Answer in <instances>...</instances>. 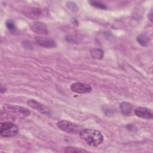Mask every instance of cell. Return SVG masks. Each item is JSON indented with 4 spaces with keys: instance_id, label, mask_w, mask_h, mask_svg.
Returning <instances> with one entry per match:
<instances>
[{
    "instance_id": "obj_12",
    "label": "cell",
    "mask_w": 153,
    "mask_h": 153,
    "mask_svg": "<svg viewBox=\"0 0 153 153\" xmlns=\"http://www.w3.org/2000/svg\"><path fill=\"white\" fill-rule=\"evenodd\" d=\"M138 42L143 46H146L149 42V38L145 35H140L137 37Z\"/></svg>"
},
{
    "instance_id": "obj_9",
    "label": "cell",
    "mask_w": 153,
    "mask_h": 153,
    "mask_svg": "<svg viewBox=\"0 0 153 153\" xmlns=\"http://www.w3.org/2000/svg\"><path fill=\"white\" fill-rule=\"evenodd\" d=\"M35 41L41 46L47 47V48L54 47L56 45V42L53 39L49 38L36 36Z\"/></svg>"
},
{
    "instance_id": "obj_17",
    "label": "cell",
    "mask_w": 153,
    "mask_h": 153,
    "mask_svg": "<svg viewBox=\"0 0 153 153\" xmlns=\"http://www.w3.org/2000/svg\"><path fill=\"white\" fill-rule=\"evenodd\" d=\"M69 3L71 4H69L68 2V3H66V5H68V6H71V8H70V9H71V10H75V11H77L76 9H77V6H76V4H75L74 2H69Z\"/></svg>"
},
{
    "instance_id": "obj_7",
    "label": "cell",
    "mask_w": 153,
    "mask_h": 153,
    "mask_svg": "<svg viewBox=\"0 0 153 153\" xmlns=\"http://www.w3.org/2000/svg\"><path fill=\"white\" fill-rule=\"evenodd\" d=\"M134 114L137 117L144 119H151L153 117L152 110L145 107L136 108L134 110Z\"/></svg>"
},
{
    "instance_id": "obj_8",
    "label": "cell",
    "mask_w": 153,
    "mask_h": 153,
    "mask_svg": "<svg viewBox=\"0 0 153 153\" xmlns=\"http://www.w3.org/2000/svg\"><path fill=\"white\" fill-rule=\"evenodd\" d=\"M27 105L31 107L33 109H36V111L44 114H49V110L48 108L43 105L42 104L40 103L39 102L36 101L35 100H29L27 102Z\"/></svg>"
},
{
    "instance_id": "obj_5",
    "label": "cell",
    "mask_w": 153,
    "mask_h": 153,
    "mask_svg": "<svg viewBox=\"0 0 153 153\" xmlns=\"http://www.w3.org/2000/svg\"><path fill=\"white\" fill-rule=\"evenodd\" d=\"M72 91L78 93H88L91 91L92 87L88 84L85 82H74L71 85Z\"/></svg>"
},
{
    "instance_id": "obj_2",
    "label": "cell",
    "mask_w": 153,
    "mask_h": 153,
    "mask_svg": "<svg viewBox=\"0 0 153 153\" xmlns=\"http://www.w3.org/2000/svg\"><path fill=\"white\" fill-rule=\"evenodd\" d=\"M19 131L17 126L10 122L1 123L0 134L2 137H10L16 136Z\"/></svg>"
},
{
    "instance_id": "obj_3",
    "label": "cell",
    "mask_w": 153,
    "mask_h": 153,
    "mask_svg": "<svg viewBox=\"0 0 153 153\" xmlns=\"http://www.w3.org/2000/svg\"><path fill=\"white\" fill-rule=\"evenodd\" d=\"M57 126L60 130L69 133H79L82 129V127L72 122L66 120H62L57 123Z\"/></svg>"
},
{
    "instance_id": "obj_6",
    "label": "cell",
    "mask_w": 153,
    "mask_h": 153,
    "mask_svg": "<svg viewBox=\"0 0 153 153\" xmlns=\"http://www.w3.org/2000/svg\"><path fill=\"white\" fill-rule=\"evenodd\" d=\"M30 28L32 31L38 34H47L48 30L47 26L44 23L40 22H34L30 25Z\"/></svg>"
},
{
    "instance_id": "obj_16",
    "label": "cell",
    "mask_w": 153,
    "mask_h": 153,
    "mask_svg": "<svg viewBox=\"0 0 153 153\" xmlns=\"http://www.w3.org/2000/svg\"><path fill=\"white\" fill-rule=\"evenodd\" d=\"M6 26L10 30H14L16 29L15 23L13 20H8L6 22Z\"/></svg>"
},
{
    "instance_id": "obj_11",
    "label": "cell",
    "mask_w": 153,
    "mask_h": 153,
    "mask_svg": "<svg viewBox=\"0 0 153 153\" xmlns=\"http://www.w3.org/2000/svg\"><path fill=\"white\" fill-rule=\"evenodd\" d=\"M91 54L92 57L94 59H101L103 56V51L102 50L98 49V48L91 50Z\"/></svg>"
},
{
    "instance_id": "obj_1",
    "label": "cell",
    "mask_w": 153,
    "mask_h": 153,
    "mask_svg": "<svg viewBox=\"0 0 153 153\" xmlns=\"http://www.w3.org/2000/svg\"><path fill=\"white\" fill-rule=\"evenodd\" d=\"M80 137L89 146H97L103 141L101 132L91 128H82L79 133Z\"/></svg>"
},
{
    "instance_id": "obj_14",
    "label": "cell",
    "mask_w": 153,
    "mask_h": 153,
    "mask_svg": "<svg viewBox=\"0 0 153 153\" xmlns=\"http://www.w3.org/2000/svg\"><path fill=\"white\" fill-rule=\"evenodd\" d=\"M90 4H91V5L96 7V8H99V9H102V10H105L108 7L107 6L102 3V2H97V1H91L89 2Z\"/></svg>"
},
{
    "instance_id": "obj_4",
    "label": "cell",
    "mask_w": 153,
    "mask_h": 153,
    "mask_svg": "<svg viewBox=\"0 0 153 153\" xmlns=\"http://www.w3.org/2000/svg\"><path fill=\"white\" fill-rule=\"evenodd\" d=\"M4 108L7 112H10L14 114L16 116H17L20 118H25L29 116L30 114V112L26 108L19 106L16 105H7L4 106Z\"/></svg>"
},
{
    "instance_id": "obj_10",
    "label": "cell",
    "mask_w": 153,
    "mask_h": 153,
    "mask_svg": "<svg viewBox=\"0 0 153 153\" xmlns=\"http://www.w3.org/2000/svg\"><path fill=\"white\" fill-rule=\"evenodd\" d=\"M120 109L122 114L124 116H130L133 112V106L128 102H123L120 105Z\"/></svg>"
},
{
    "instance_id": "obj_13",
    "label": "cell",
    "mask_w": 153,
    "mask_h": 153,
    "mask_svg": "<svg viewBox=\"0 0 153 153\" xmlns=\"http://www.w3.org/2000/svg\"><path fill=\"white\" fill-rule=\"evenodd\" d=\"M64 152H86L87 151L81 148L69 146L65 148Z\"/></svg>"
},
{
    "instance_id": "obj_18",
    "label": "cell",
    "mask_w": 153,
    "mask_h": 153,
    "mask_svg": "<svg viewBox=\"0 0 153 153\" xmlns=\"http://www.w3.org/2000/svg\"><path fill=\"white\" fill-rule=\"evenodd\" d=\"M148 18L149 19L151 22H152V10H151L150 13L148 14Z\"/></svg>"
},
{
    "instance_id": "obj_15",
    "label": "cell",
    "mask_w": 153,
    "mask_h": 153,
    "mask_svg": "<svg viewBox=\"0 0 153 153\" xmlns=\"http://www.w3.org/2000/svg\"><path fill=\"white\" fill-rule=\"evenodd\" d=\"M102 109L105 114L106 115H112L114 113V109H111V108L107 105H103L102 106Z\"/></svg>"
}]
</instances>
